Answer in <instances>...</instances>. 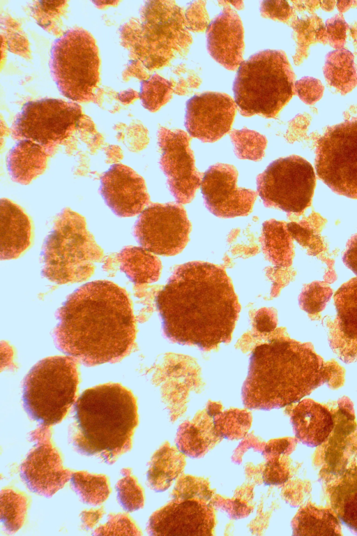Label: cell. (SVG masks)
<instances>
[{"label":"cell","instance_id":"30","mask_svg":"<svg viewBox=\"0 0 357 536\" xmlns=\"http://www.w3.org/2000/svg\"><path fill=\"white\" fill-rule=\"evenodd\" d=\"M27 497L18 491L6 488L1 491V522L7 533L13 534L23 526L28 509Z\"/></svg>","mask_w":357,"mask_h":536},{"label":"cell","instance_id":"37","mask_svg":"<svg viewBox=\"0 0 357 536\" xmlns=\"http://www.w3.org/2000/svg\"><path fill=\"white\" fill-rule=\"evenodd\" d=\"M186 27L188 31L201 32L209 24V17L206 10V1H194L184 12Z\"/></svg>","mask_w":357,"mask_h":536},{"label":"cell","instance_id":"27","mask_svg":"<svg viewBox=\"0 0 357 536\" xmlns=\"http://www.w3.org/2000/svg\"><path fill=\"white\" fill-rule=\"evenodd\" d=\"M296 535H341L340 523L330 509L318 508L309 503L301 507L292 521Z\"/></svg>","mask_w":357,"mask_h":536},{"label":"cell","instance_id":"35","mask_svg":"<svg viewBox=\"0 0 357 536\" xmlns=\"http://www.w3.org/2000/svg\"><path fill=\"white\" fill-rule=\"evenodd\" d=\"M93 535H140V530L130 516L123 513L109 514L107 520L93 530Z\"/></svg>","mask_w":357,"mask_h":536},{"label":"cell","instance_id":"2","mask_svg":"<svg viewBox=\"0 0 357 536\" xmlns=\"http://www.w3.org/2000/svg\"><path fill=\"white\" fill-rule=\"evenodd\" d=\"M56 348L86 366L115 363L132 350L136 325L127 292L106 280L71 293L57 312Z\"/></svg>","mask_w":357,"mask_h":536},{"label":"cell","instance_id":"16","mask_svg":"<svg viewBox=\"0 0 357 536\" xmlns=\"http://www.w3.org/2000/svg\"><path fill=\"white\" fill-rule=\"evenodd\" d=\"M238 172L229 164L218 163L204 173L201 191L206 208L220 218L245 216L251 213L257 193L237 186Z\"/></svg>","mask_w":357,"mask_h":536},{"label":"cell","instance_id":"1","mask_svg":"<svg viewBox=\"0 0 357 536\" xmlns=\"http://www.w3.org/2000/svg\"><path fill=\"white\" fill-rule=\"evenodd\" d=\"M155 303L169 340L204 351L231 341L241 310L225 269L202 261L178 266Z\"/></svg>","mask_w":357,"mask_h":536},{"label":"cell","instance_id":"6","mask_svg":"<svg viewBox=\"0 0 357 536\" xmlns=\"http://www.w3.org/2000/svg\"><path fill=\"white\" fill-rule=\"evenodd\" d=\"M294 74L285 53L265 50L238 67L233 91L239 112L274 118L294 94Z\"/></svg>","mask_w":357,"mask_h":536},{"label":"cell","instance_id":"5","mask_svg":"<svg viewBox=\"0 0 357 536\" xmlns=\"http://www.w3.org/2000/svg\"><path fill=\"white\" fill-rule=\"evenodd\" d=\"M102 258L103 251L87 230L85 218L63 208L43 245V276L57 284L82 282L93 275Z\"/></svg>","mask_w":357,"mask_h":536},{"label":"cell","instance_id":"14","mask_svg":"<svg viewBox=\"0 0 357 536\" xmlns=\"http://www.w3.org/2000/svg\"><path fill=\"white\" fill-rule=\"evenodd\" d=\"M190 141V136L181 129L160 127L158 132L160 165L171 193L181 204L193 200L204 175L195 168Z\"/></svg>","mask_w":357,"mask_h":536},{"label":"cell","instance_id":"28","mask_svg":"<svg viewBox=\"0 0 357 536\" xmlns=\"http://www.w3.org/2000/svg\"><path fill=\"white\" fill-rule=\"evenodd\" d=\"M183 459L166 445L153 456L147 472V481L155 491L167 489L183 467Z\"/></svg>","mask_w":357,"mask_h":536},{"label":"cell","instance_id":"13","mask_svg":"<svg viewBox=\"0 0 357 536\" xmlns=\"http://www.w3.org/2000/svg\"><path fill=\"white\" fill-rule=\"evenodd\" d=\"M191 223L179 203H152L139 214L134 225L137 241L160 255L181 253L189 241Z\"/></svg>","mask_w":357,"mask_h":536},{"label":"cell","instance_id":"43","mask_svg":"<svg viewBox=\"0 0 357 536\" xmlns=\"http://www.w3.org/2000/svg\"><path fill=\"white\" fill-rule=\"evenodd\" d=\"M229 4L233 5L236 8L241 10L243 8V1H227Z\"/></svg>","mask_w":357,"mask_h":536},{"label":"cell","instance_id":"22","mask_svg":"<svg viewBox=\"0 0 357 536\" xmlns=\"http://www.w3.org/2000/svg\"><path fill=\"white\" fill-rule=\"evenodd\" d=\"M291 422L298 440L310 447H317L328 438L334 429L335 409L306 399L294 407Z\"/></svg>","mask_w":357,"mask_h":536},{"label":"cell","instance_id":"20","mask_svg":"<svg viewBox=\"0 0 357 536\" xmlns=\"http://www.w3.org/2000/svg\"><path fill=\"white\" fill-rule=\"evenodd\" d=\"M336 315L327 323L330 346L344 362L357 360V277L344 283L334 295Z\"/></svg>","mask_w":357,"mask_h":536},{"label":"cell","instance_id":"26","mask_svg":"<svg viewBox=\"0 0 357 536\" xmlns=\"http://www.w3.org/2000/svg\"><path fill=\"white\" fill-rule=\"evenodd\" d=\"M266 258L274 265L289 267L294 255L292 237L287 228V223L270 219L263 223L260 237Z\"/></svg>","mask_w":357,"mask_h":536},{"label":"cell","instance_id":"39","mask_svg":"<svg viewBox=\"0 0 357 536\" xmlns=\"http://www.w3.org/2000/svg\"><path fill=\"white\" fill-rule=\"evenodd\" d=\"M260 13L263 17L287 21L292 13V8L285 1H262L260 5Z\"/></svg>","mask_w":357,"mask_h":536},{"label":"cell","instance_id":"9","mask_svg":"<svg viewBox=\"0 0 357 536\" xmlns=\"http://www.w3.org/2000/svg\"><path fill=\"white\" fill-rule=\"evenodd\" d=\"M100 59L93 36L77 27L66 31L52 46L50 69L59 91L66 98L89 101L99 82Z\"/></svg>","mask_w":357,"mask_h":536},{"label":"cell","instance_id":"32","mask_svg":"<svg viewBox=\"0 0 357 536\" xmlns=\"http://www.w3.org/2000/svg\"><path fill=\"white\" fill-rule=\"evenodd\" d=\"M230 137L238 158L258 161L264 157L267 145V140L264 135L255 131L243 128L232 130Z\"/></svg>","mask_w":357,"mask_h":536},{"label":"cell","instance_id":"11","mask_svg":"<svg viewBox=\"0 0 357 536\" xmlns=\"http://www.w3.org/2000/svg\"><path fill=\"white\" fill-rule=\"evenodd\" d=\"M314 165L333 192L357 199V119L326 130L317 142Z\"/></svg>","mask_w":357,"mask_h":536},{"label":"cell","instance_id":"8","mask_svg":"<svg viewBox=\"0 0 357 536\" xmlns=\"http://www.w3.org/2000/svg\"><path fill=\"white\" fill-rule=\"evenodd\" d=\"M77 362L70 356L48 357L38 362L26 375L23 406L40 425L59 424L75 403L79 383Z\"/></svg>","mask_w":357,"mask_h":536},{"label":"cell","instance_id":"40","mask_svg":"<svg viewBox=\"0 0 357 536\" xmlns=\"http://www.w3.org/2000/svg\"><path fill=\"white\" fill-rule=\"evenodd\" d=\"M342 259L344 265L357 276V234L348 240Z\"/></svg>","mask_w":357,"mask_h":536},{"label":"cell","instance_id":"29","mask_svg":"<svg viewBox=\"0 0 357 536\" xmlns=\"http://www.w3.org/2000/svg\"><path fill=\"white\" fill-rule=\"evenodd\" d=\"M70 482L73 489L86 505H100L109 497V482L104 475L91 474L83 470L73 471Z\"/></svg>","mask_w":357,"mask_h":536},{"label":"cell","instance_id":"18","mask_svg":"<svg viewBox=\"0 0 357 536\" xmlns=\"http://www.w3.org/2000/svg\"><path fill=\"white\" fill-rule=\"evenodd\" d=\"M215 516L211 507L196 500L171 502L154 512L147 531L151 535H211Z\"/></svg>","mask_w":357,"mask_h":536},{"label":"cell","instance_id":"33","mask_svg":"<svg viewBox=\"0 0 357 536\" xmlns=\"http://www.w3.org/2000/svg\"><path fill=\"white\" fill-rule=\"evenodd\" d=\"M123 477L116 484L117 499L121 506L128 512L144 507V498L142 487L132 475L130 468H123Z\"/></svg>","mask_w":357,"mask_h":536},{"label":"cell","instance_id":"31","mask_svg":"<svg viewBox=\"0 0 357 536\" xmlns=\"http://www.w3.org/2000/svg\"><path fill=\"white\" fill-rule=\"evenodd\" d=\"M173 93L172 82L155 73L141 82L139 98L144 107L155 112L172 98Z\"/></svg>","mask_w":357,"mask_h":536},{"label":"cell","instance_id":"24","mask_svg":"<svg viewBox=\"0 0 357 536\" xmlns=\"http://www.w3.org/2000/svg\"><path fill=\"white\" fill-rule=\"evenodd\" d=\"M51 149L29 140H20L9 151L7 168L13 181L29 184L44 172Z\"/></svg>","mask_w":357,"mask_h":536},{"label":"cell","instance_id":"19","mask_svg":"<svg viewBox=\"0 0 357 536\" xmlns=\"http://www.w3.org/2000/svg\"><path fill=\"white\" fill-rule=\"evenodd\" d=\"M100 181L102 198L120 217L134 216L150 202L144 179L129 166L114 164L102 174Z\"/></svg>","mask_w":357,"mask_h":536},{"label":"cell","instance_id":"10","mask_svg":"<svg viewBox=\"0 0 357 536\" xmlns=\"http://www.w3.org/2000/svg\"><path fill=\"white\" fill-rule=\"evenodd\" d=\"M315 184L312 165L296 155L274 161L257 178V192L265 207L297 215L310 205Z\"/></svg>","mask_w":357,"mask_h":536},{"label":"cell","instance_id":"36","mask_svg":"<svg viewBox=\"0 0 357 536\" xmlns=\"http://www.w3.org/2000/svg\"><path fill=\"white\" fill-rule=\"evenodd\" d=\"M174 77L171 80L174 84V93L179 96L190 94L202 83L199 75L185 64H180L172 68Z\"/></svg>","mask_w":357,"mask_h":536},{"label":"cell","instance_id":"41","mask_svg":"<svg viewBox=\"0 0 357 536\" xmlns=\"http://www.w3.org/2000/svg\"><path fill=\"white\" fill-rule=\"evenodd\" d=\"M105 512L102 508L83 511L80 514L82 524L86 530L93 529Z\"/></svg>","mask_w":357,"mask_h":536},{"label":"cell","instance_id":"38","mask_svg":"<svg viewBox=\"0 0 357 536\" xmlns=\"http://www.w3.org/2000/svg\"><path fill=\"white\" fill-rule=\"evenodd\" d=\"M335 512L344 525L357 534V491L347 497Z\"/></svg>","mask_w":357,"mask_h":536},{"label":"cell","instance_id":"34","mask_svg":"<svg viewBox=\"0 0 357 536\" xmlns=\"http://www.w3.org/2000/svg\"><path fill=\"white\" fill-rule=\"evenodd\" d=\"M179 432L178 445L181 451L186 454L198 456L209 446V439L194 424L184 425Z\"/></svg>","mask_w":357,"mask_h":536},{"label":"cell","instance_id":"15","mask_svg":"<svg viewBox=\"0 0 357 536\" xmlns=\"http://www.w3.org/2000/svg\"><path fill=\"white\" fill-rule=\"evenodd\" d=\"M29 438L33 445L20 465V477L31 491L50 498L70 481L73 471L63 466L50 426L40 425L29 433Z\"/></svg>","mask_w":357,"mask_h":536},{"label":"cell","instance_id":"4","mask_svg":"<svg viewBox=\"0 0 357 536\" xmlns=\"http://www.w3.org/2000/svg\"><path fill=\"white\" fill-rule=\"evenodd\" d=\"M137 424L133 394L119 383L108 382L84 390L76 400L69 438L79 453L112 464L131 449Z\"/></svg>","mask_w":357,"mask_h":536},{"label":"cell","instance_id":"42","mask_svg":"<svg viewBox=\"0 0 357 536\" xmlns=\"http://www.w3.org/2000/svg\"><path fill=\"white\" fill-rule=\"evenodd\" d=\"M127 95H128L127 91L122 92L119 96V100L122 103H128L132 101L133 99H135L137 97H139V94H137V93L135 91H133L132 89L130 90L128 96Z\"/></svg>","mask_w":357,"mask_h":536},{"label":"cell","instance_id":"12","mask_svg":"<svg viewBox=\"0 0 357 536\" xmlns=\"http://www.w3.org/2000/svg\"><path fill=\"white\" fill-rule=\"evenodd\" d=\"M75 103L45 98L26 103L12 126V137L29 140L54 151L73 132L81 115Z\"/></svg>","mask_w":357,"mask_h":536},{"label":"cell","instance_id":"7","mask_svg":"<svg viewBox=\"0 0 357 536\" xmlns=\"http://www.w3.org/2000/svg\"><path fill=\"white\" fill-rule=\"evenodd\" d=\"M128 36L132 52L149 70L167 65L185 54L192 43L184 12L174 1H149L141 8L140 22H132ZM128 37V38H130Z\"/></svg>","mask_w":357,"mask_h":536},{"label":"cell","instance_id":"17","mask_svg":"<svg viewBox=\"0 0 357 536\" xmlns=\"http://www.w3.org/2000/svg\"><path fill=\"white\" fill-rule=\"evenodd\" d=\"M236 110V103L226 94L195 95L186 103L185 126L191 137L213 142L230 131Z\"/></svg>","mask_w":357,"mask_h":536},{"label":"cell","instance_id":"3","mask_svg":"<svg viewBox=\"0 0 357 536\" xmlns=\"http://www.w3.org/2000/svg\"><path fill=\"white\" fill-rule=\"evenodd\" d=\"M343 380L342 368L335 362H325L311 343L282 336L252 350L242 399L248 408H280L298 402L324 383L336 389Z\"/></svg>","mask_w":357,"mask_h":536},{"label":"cell","instance_id":"23","mask_svg":"<svg viewBox=\"0 0 357 536\" xmlns=\"http://www.w3.org/2000/svg\"><path fill=\"white\" fill-rule=\"evenodd\" d=\"M1 260L18 258L31 244V223L22 209L7 198L0 201Z\"/></svg>","mask_w":357,"mask_h":536},{"label":"cell","instance_id":"25","mask_svg":"<svg viewBox=\"0 0 357 536\" xmlns=\"http://www.w3.org/2000/svg\"><path fill=\"white\" fill-rule=\"evenodd\" d=\"M143 247L128 246L114 256L120 269L135 284L156 281L160 274L158 258Z\"/></svg>","mask_w":357,"mask_h":536},{"label":"cell","instance_id":"21","mask_svg":"<svg viewBox=\"0 0 357 536\" xmlns=\"http://www.w3.org/2000/svg\"><path fill=\"white\" fill-rule=\"evenodd\" d=\"M218 3L223 8L206 29L207 50L218 64L234 70L243 61V27L240 17L227 1Z\"/></svg>","mask_w":357,"mask_h":536}]
</instances>
